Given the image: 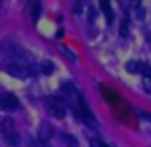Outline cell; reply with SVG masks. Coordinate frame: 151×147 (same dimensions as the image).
Returning a JSON list of instances; mask_svg holds the SVG:
<instances>
[{"label": "cell", "instance_id": "8", "mask_svg": "<svg viewBox=\"0 0 151 147\" xmlns=\"http://www.w3.org/2000/svg\"><path fill=\"white\" fill-rule=\"evenodd\" d=\"M61 140H63V143H65L67 147H78L77 138L71 136V134H61Z\"/></svg>", "mask_w": 151, "mask_h": 147}, {"label": "cell", "instance_id": "11", "mask_svg": "<svg viewBox=\"0 0 151 147\" xmlns=\"http://www.w3.org/2000/svg\"><path fill=\"white\" fill-rule=\"evenodd\" d=\"M140 71L145 75V78H151V67H149V65H144V63H140Z\"/></svg>", "mask_w": 151, "mask_h": 147}, {"label": "cell", "instance_id": "10", "mask_svg": "<svg viewBox=\"0 0 151 147\" xmlns=\"http://www.w3.org/2000/svg\"><path fill=\"white\" fill-rule=\"evenodd\" d=\"M52 71H54V65H52V61H42V63H40V73L50 75Z\"/></svg>", "mask_w": 151, "mask_h": 147}, {"label": "cell", "instance_id": "12", "mask_svg": "<svg viewBox=\"0 0 151 147\" xmlns=\"http://www.w3.org/2000/svg\"><path fill=\"white\" fill-rule=\"evenodd\" d=\"M126 34H128V21L122 19V23H121V37H126Z\"/></svg>", "mask_w": 151, "mask_h": 147}, {"label": "cell", "instance_id": "7", "mask_svg": "<svg viewBox=\"0 0 151 147\" xmlns=\"http://www.w3.org/2000/svg\"><path fill=\"white\" fill-rule=\"evenodd\" d=\"M100 8H101V11L105 14V17H107V23H113L115 21V14H113V10H111V4L109 2H101L100 4Z\"/></svg>", "mask_w": 151, "mask_h": 147}, {"label": "cell", "instance_id": "5", "mask_svg": "<svg viewBox=\"0 0 151 147\" xmlns=\"http://www.w3.org/2000/svg\"><path fill=\"white\" fill-rule=\"evenodd\" d=\"M0 103H2L4 109H8V111H17V109H19V99L15 98V96H12V94H6V96H2Z\"/></svg>", "mask_w": 151, "mask_h": 147}, {"label": "cell", "instance_id": "20", "mask_svg": "<svg viewBox=\"0 0 151 147\" xmlns=\"http://www.w3.org/2000/svg\"><path fill=\"white\" fill-rule=\"evenodd\" d=\"M2 57H4V48L0 46V61H2Z\"/></svg>", "mask_w": 151, "mask_h": 147}, {"label": "cell", "instance_id": "9", "mask_svg": "<svg viewBox=\"0 0 151 147\" xmlns=\"http://www.w3.org/2000/svg\"><path fill=\"white\" fill-rule=\"evenodd\" d=\"M38 15H40V4L35 2L33 6H31V19H33V21H37Z\"/></svg>", "mask_w": 151, "mask_h": 147}, {"label": "cell", "instance_id": "6", "mask_svg": "<svg viewBox=\"0 0 151 147\" xmlns=\"http://www.w3.org/2000/svg\"><path fill=\"white\" fill-rule=\"evenodd\" d=\"M8 73L14 75V77H19V78H27L29 77V69H25V67H19V65H10L8 67Z\"/></svg>", "mask_w": 151, "mask_h": 147}, {"label": "cell", "instance_id": "2", "mask_svg": "<svg viewBox=\"0 0 151 147\" xmlns=\"http://www.w3.org/2000/svg\"><path fill=\"white\" fill-rule=\"evenodd\" d=\"M0 132H2L6 143H10V145H17L19 143V134L15 132V124H14L12 118H4V120L0 122Z\"/></svg>", "mask_w": 151, "mask_h": 147}, {"label": "cell", "instance_id": "13", "mask_svg": "<svg viewBox=\"0 0 151 147\" xmlns=\"http://www.w3.org/2000/svg\"><path fill=\"white\" fill-rule=\"evenodd\" d=\"M140 69V63H136V61H130L128 65H126V71H130V73H134V71H138Z\"/></svg>", "mask_w": 151, "mask_h": 147}, {"label": "cell", "instance_id": "21", "mask_svg": "<svg viewBox=\"0 0 151 147\" xmlns=\"http://www.w3.org/2000/svg\"><path fill=\"white\" fill-rule=\"evenodd\" d=\"M145 37H147V40L151 42V31H147V34H145Z\"/></svg>", "mask_w": 151, "mask_h": 147}, {"label": "cell", "instance_id": "18", "mask_svg": "<svg viewBox=\"0 0 151 147\" xmlns=\"http://www.w3.org/2000/svg\"><path fill=\"white\" fill-rule=\"evenodd\" d=\"M73 10H75V11H77V14H81V10H82V6H81V4H75V8H73Z\"/></svg>", "mask_w": 151, "mask_h": 147}, {"label": "cell", "instance_id": "16", "mask_svg": "<svg viewBox=\"0 0 151 147\" xmlns=\"http://www.w3.org/2000/svg\"><path fill=\"white\" fill-rule=\"evenodd\" d=\"M144 90L147 94H151V78H144Z\"/></svg>", "mask_w": 151, "mask_h": 147}, {"label": "cell", "instance_id": "1", "mask_svg": "<svg viewBox=\"0 0 151 147\" xmlns=\"http://www.w3.org/2000/svg\"><path fill=\"white\" fill-rule=\"evenodd\" d=\"M10 57H12V61H14L12 65H19V67H25V69H29V67L35 65V57L29 52H25L21 48H12Z\"/></svg>", "mask_w": 151, "mask_h": 147}, {"label": "cell", "instance_id": "3", "mask_svg": "<svg viewBox=\"0 0 151 147\" xmlns=\"http://www.w3.org/2000/svg\"><path fill=\"white\" fill-rule=\"evenodd\" d=\"M48 105H50V113L58 118H63L65 117V103L58 98H50L48 99Z\"/></svg>", "mask_w": 151, "mask_h": 147}, {"label": "cell", "instance_id": "22", "mask_svg": "<svg viewBox=\"0 0 151 147\" xmlns=\"http://www.w3.org/2000/svg\"><path fill=\"white\" fill-rule=\"evenodd\" d=\"M101 147H113V145H105V143H103V145H101Z\"/></svg>", "mask_w": 151, "mask_h": 147}, {"label": "cell", "instance_id": "4", "mask_svg": "<svg viewBox=\"0 0 151 147\" xmlns=\"http://www.w3.org/2000/svg\"><path fill=\"white\" fill-rule=\"evenodd\" d=\"M52 138H54V128H52V124L42 122V124L38 126V141H40V143H48Z\"/></svg>", "mask_w": 151, "mask_h": 147}, {"label": "cell", "instance_id": "19", "mask_svg": "<svg viewBox=\"0 0 151 147\" xmlns=\"http://www.w3.org/2000/svg\"><path fill=\"white\" fill-rule=\"evenodd\" d=\"M138 19H144V10L142 8H138Z\"/></svg>", "mask_w": 151, "mask_h": 147}, {"label": "cell", "instance_id": "15", "mask_svg": "<svg viewBox=\"0 0 151 147\" xmlns=\"http://www.w3.org/2000/svg\"><path fill=\"white\" fill-rule=\"evenodd\" d=\"M138 115H140L144 120H149L151 122V113H147V111H142V109H138Z\"/></svg>", "mask_w": 151, "mask_h": 147}, {"label": "cell", "instance_id": "14", "mask_svg": "<svg viewBox=\"0 0 151 147\" xmlns=\"http://www.w3.org/2000/svg\"><path fill=\"white\" fill-rule=\"evenodd\" d=\"M61 52H63V54L67 55V57H71L73 61H77V55H75V54H73V52H71L69 48H65V46H63V48H61Z\"/></svg>", "mask_w": 151, "mask_h": 147}, {"label": "cell", "instance_id": "17", "mask_svg": "<svg viewBox=\"0 0 151 147\" xmlns=\"http://www.w3.org/2000/svg\"><path fill=\"white\" fill-rule=\"evenodd\" d=\"M103 143L100 140H98V138H92V140H90V147H101Z\"/></svg>", "mask_w": 151, "mask_h": 147}]
</instances>
